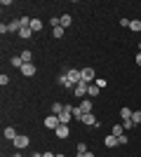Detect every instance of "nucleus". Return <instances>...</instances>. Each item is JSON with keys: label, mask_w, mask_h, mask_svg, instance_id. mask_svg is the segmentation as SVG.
Masks as SVG:
<instances>
[{"label": "nucleus", "mask_w": 141, "mask_h": 157, "mask_svg": "<svg viewBox=\"0 0 141 157\" xmlns=\"http://www.w3.org/2000/svg\"><path fill=\"white\" fill-rule=\"evenodd\" d=\"M59 124H61V122H59V115H47V117H45V127H47V129L54 131Z\"/></svg>", "instance_id": "20e7f679"}, {"label": "nucleus", "mask_w": 141, "mask_h": 157, "mask_svg": "<svg viewBox=\"0 0 141 157\" xmlns=\"http://www.w3.org/2000/svg\"><path fill=\"white\" fill-rule=\"evenodd\" d=\"M61 28H68L71 26V24H73V17H71V14H61Z\"/></svg>", "instance_id": "1a4fd4ad"}, {"label": "nucleus", "mask_w": 141, "mask_h": 157, "mask_svg": "<svg viewBox=\"0 0 141 157\" xmlns=\"http://www.w3.org/2000/svg\"><path fill=\"white\" fill-rule=\"evenodd\" d=\"M17 136H19V134H17L14 127H5V138H7V141H14Z\"/></svg>", "instance_id": "6e6552de"}, {"label": "nucleus", "mask_w": 141, "mask_h": 157, "mask_svg": "<svg viewBox=\"0 0 141 157\" xmlns=\"http://www.w3.org/2000/svg\"><path fill=\"white\" fill-rule=\"evenodd\" d=\"M104 143H106V148H115V145H118V136H113V134H111V136L104 138Z\"/></svg>", "instance_id": "9b49d317"}, {"label": "nucleus", "mask_w": 141, "mask_h": 157, "mask_svg": "<svg viewBox=\"0 0 141 157\" xmlns=\"http://www.w3.org/2000/svg\"><path fill=\"white\" fill-rule=\"evenodd\" d=\"M19 71H21V75H24V78H33L35 73H38V68H35V63H24Z\"/></svg>", "instance_id": "f257e3e1"}, {"label": "nucleus", "mask_w": 141, "mask_h": 157, "mask_svg": "<svg viewBox=\"0 0 141 157\" xmlns=\"http://www.w3.org/2000/svg\"><path fill=\"white\" fill-rule=\"evenodd\" d=\"M54 134H57V138H66L68 134H71V129H68V124H59L54 129Z\"/></svg>", "instance_id": "0eeeda50"}, {"label": "nucleus", "mask_w": 141, "mask_h": 157, "mask_svg": "<svg viewBox=\"0 0 141 157\" xmlns=\"http://www.w3.org/2000/svg\"><path fill=\"white\" fill-rule=\"evenodd\" d=\"M82 122H85V124H89V127H94V124H96V117H94L92 113H85V117H82Z\"/></svg>", "instance_id": "4468645a"}, {"label": "nucleus", "mask_w": 141, "mask_h": 157, "mask_svg": "<svg viewBox=\"0 0 141 157\" xmlns=\"http://www.w3.org/2000/svg\"><path fill=\"white\" fill-rule=\"evenodd\" d=\"M80 75H82L85 82H94V80H96V78H94V68H89V66H87V68H82Z\"/></svg>", "instance_id": "39448f33"}, {"label": "nucleus", "mask_w": 141, "mask_h": 157, "mask_svg": "<svg viewBox=\"0 0 141 157\" xmlns=\"http://www.w3.org/2000/svg\"><path fill=\"white\" fill-rule=\"evenodd\" d=\"M94 85L99 87V89H104V87H106L108 82H106V80H104V78H96V80H94Z\"/></svg>", "instance_id": "bb28decb"}, {"label": "nucleus", "mask_w": 141, "mask_h": 157, "mask_svg": "<svg viewBox=\"0 0 141 157\" xmlns=\"http://www.w3.org/2000/svg\"><path fill=\"white\" fill-rule=\"evenodd\" d=\"M12 157H21V155H19V152H17V155H12Z\"/></svg>", "instance_id": "c9c22d12"}, {"label": "nucleus", "mask_w": 141, "mask_h": 157, "mask_svg": "<svg viewBox=\"0 0 141 157\" xmlns=\"http://www.w3.org/2000/svg\"><path fill=\"white\" fill-rule=\"evenodd\" d=\"M12 143H14V148H17V150H24V148H28V143H31V141H28V136H24V134H19V136L14 138Z\"/></svg>", "instance_id": "f03ea898"}, {"label": "nucleus", "mask_w": 141, "mask_h": 157, "mask_svg": "<svg viewBox=\"0 0 141 157\" xmlns=\"http://www.w3.org/2000/svg\"><path fill=\"white\" fill-rule=\"evenodd\" d=\"M57 157H66V155H57Z\"/></svg>", "instance_id": "e433bc0d"}, {"label": "nucleus", "mask_w": 141, "mask_h": 157, "mask_svg": "<svg viewBox=\"0 0 141 157\" xmlns=\"http://www.w3.org/2000/svg\"><path fill=\"white\" fill-rule=\"evenodd\" d=\"M127 141H129V138H127V136H125V134H122V136H120V138H118V143H120V145H125V143H127Z\"/></svg>", "instance_id": "c756f323"}, {"label": "nucleus", "mask_w": 141, "mask_h": 157, "mask_svg": "<svg viewBox=\"0 0 141 157\" xmlns=\"http://www.w3.org/2000/svg\"><path fill=\"white\" fill-rule=\"evenodd\" d=\"M87 89H89V82H85V80L78 82V85H75V96H78V98L87 96Z\"/></svg>", "instance_id": "7ed1b4c3"}, {"label": "nucleus", "mask_w": 141, "mask_h": 157, "mask_svg": "<svg viewBox=\"0 0 141 157\" xmlns=\"http://www.w3.org/2000/svg\"><path fill=\"white\" fill-rule=\"evenodd\" d=\"M139 52H141V42H139Z\"/></svg>", "instance_id": "4c0bfd02"}, {"label": "nucleus", "mask_w": 141, "mask_h": 157, "mask_svg": "<svg viewBox=\"0 0 141 157\" xmlns=\"http://www.w3.org/2000/svg\"><path fill=\"white\" fill-rule=\"evenodd\" d=\"M66 75H68V80H71V85H78V82H82L80 71H66Z\"/></svg>", "instance_id": "423d86ee"}, {"label": "nucleus", "mask_w": 141, "mask_h": 157, "mask_svg": "<svg viewBox=\"0 0 141 157\" xmlns=\"http://www.w3.org/2000/svg\"><path fill=\"white\" fill-rule=\"evenodd\" d=\"M111 134H113V136H118V138H120L122 134H125V127H122V124H113V129H111Z\"/></svg>", "instance_id": "2eb2a0df"}, {"label": "nucleus", "mask_w": 141, "mask_h": 157, "mask_svg": "<svg viewBox=\"0 0 141 157\" xmlns=\"http://www.w3.org/2000/svg\"><path fill=\"white\" fill-rule=\"evenodd\" d=\"M80 110H82V113H92V98L80 101Z\"/></svg>", "instance_id": "9d476101"}, {"label": "nucleus", "mask_w": 141, "mask_h": 157, "mask_svg": "<svg viewBox=\"0 0 141 157\" xmlns=\"http://www.w3.org/2000/svg\"><path fill=\"white\" fill-rule=\"evenodd\" d=\"M10 63H12L14 68H21V66H24V59H21V56H12V61H10Z\"/></svg>", "instance_id": "5701e85b"}, {"label": "nucleus", "mask_w": 141, "mask_h": 157, "mask_svg": "<svg viewBox=\"0 0 141 157\" xmlns=\"http://www.w3.org/2000/svg\"><path fill=\"white\" fill-rule=\"evenodd\" d=\"M59 82H61V87H66V89H71V87H73V85H71V80H68V75H66V73H61V75H59Z\"/></svg>", "instance_id": "ddd939ff"}, {"label": "nucleus", "mask_w": 141, "mask_h": 157, "mask_svg": "<svg viewBox=\"0 0 141 157\" xmlns=\"http://www.w3.org/2000/svg\"><path fill=\"white\" fill-rule=\"evenodd\" d=\"M31 31H33V33L42 31V21L40 19H33V21H31Z\"/></svg>", "instance_id": "a211bd4d"}, {"label": "nucleus", "mask_w": 141, "mask_h": 157, "mask_svg": "<svg viewBox=\"0 0 141 157\" xmlns=\"http://www.w3.org/2000/svg\"><path fill=\"white\" fill-rule=\"evenodd\" d=\"M19 38H24V40L33 38V31H31V28H21V31H19Z\"/></svg>", "instance_id": "6ab92c4d"}, {"label": "nucleus", "mask_w": 141, "mask_h": 157, "mask_svg": "<svg viewBox=\"0 0 141 157\" xmlns=\"http://www.w3.org/2000/svg\"><path fill=\"white\" fill-rule=\"evenodd\" d=\"M42 157H57L54 152H42Z\"/></svg>", "instance_id": "473e14b6"}, {"label": "nucleus", "mask_w": 141, "mask_h": 157, "mask_svg": "<svg viewBox=\"0 0 141 157\" xmlns=\"http://www.w3.org/2000/svg\"><path fill=\"white\" fill-rule=\"evenodd\" d=\"M129 24H132V21H129V19H120V26H125V28H129Z\"/></svg>", "instance_id": "7c9ffc66"}, {"label": "nucleus", "mask_w": 141, "mask_h": 157, "mask_svg": "<svg viewBox=\"0 0 141 157\" xmlns=\"http://www.w3.org/2000/svg\"><path fill=\"white\" fill-rule=\"evenodd\" d=\"M19 56L24 59V63H31V61H33V52H31V49H24Z\"/></svg>", "instance_id": "f8f14e48"}, {"label": "nucleus", "mask_w": 141, "mask_h": 157, "mask_svg": "<svg viewBox=\"0 0 141 157\" xmlns=\"http://www.w3.org/2000/svg\"><path fill=\"white\" fill-rule=\"evenodd\" d=\"M64 113V103H52V115H61Z\"/></svg>", "instance_id": "aec40b11"}, {"label": "nucleus", "mask_w": 141, "mask_h": 157, "mask_svg": "<svg viewBox=\"0 0 141 157\" xmlns=\"http://www.w3.org/2000/svg\"><path fill=\"white\" fill-rule=\"evenodd\" d=\"M31 157H42V152H33V155H31Z\"/></svg>", "instance_id": "f704fd0d"}, {"label": "nucleus", "mask_w": 141, "mask_h": 157, "mask_svg": "<svg viewBox=\"0 0 141 157\" xmlns=\"http://www.w3.org/2000/svg\"><path fill=\"white\" fill-rule=\"evenodd\" d=\"M54 38H64V33H66V28H61V26H57V28H54Z\"/></svg>", "instance_id": "393cba45"}, {"label": "nucleus", "mask_w": 141, "mask_h": 157, "mask_svg": "<svg viewBox=\"0 0 141 157\" xmlns=\"http://www.w3.org/2000/svg\"><path fill=\"white\" fill-rule=\"evenodd\" d=\"M129 31L139 33V31H141V21H139V19H132V24H129Z\"/></svg>", "instance_id": "412c9836"}, {"label": "nucleus", "mask_w": 141, "mask_h": 157, "mask_svg": "<svg viewBox=\"0 0 141 157\" xmlns=\"http://www.w3.org/2000/svg\"><path fill=\"white\" fill-rule=\"evenodd\" d=\"M132 122H134V124H141V110H134V113H132Z\"/></svg>", "instance_id": "b1692460"}, {"label": "nucleus", "mask_w": 141, "mask_h": 157, "mask_svg": "<svg viewBox=\"0 0 141 157\" xmlns=\"http://www.w3.org/2000/svg\"><path fill=\"white\" fill-rule=\"evenodd\" d=\"M85 152H89V150H87V145H85V143H78V157H82Z\"/></svg>", "instance_id": "a878e982"}, {"label": "nucleus", "mask_w": 141, "mask_h": 157, "mask_svg": "<svg viewBox=\"0 0 141 157\" xmlns=\"http://www.w3.org/2000/svg\"><path fill=\"white\" fill-rule=\"evenodd\" d=\"M7 82H10V78H7V75H5V73H2V75H0V85H2V87H5V85H7Z\"/></svg>", "instance_id": "c85d7f7f"}, {"label": "nucleus", "mask_w": 141, "mask_h": 157, "mask_svg": "<svg viewBox=\"0 0 141 157\" xmlns=\"http://www.w3.org/2000/svg\"><path fill=\"white\" fill-rule=\"evenodd\" d=\"M82 157H96V155H94V152H85Z\"/></svg>", "instance_id": "72a5a7b5"}, {"label": "nucleus", "mask_w": 141, "mask_h": 157, "mask_svg": "<svg viewBox=\"0 0 141 157\" xmlns=\"http://www.w3.org/2000/svg\"><path fill=\"white\" fill-rule=\"evenodd\" d=\"M82 117H85V113L80 110V105H73V120H80L82 122Z\"/></svg>", "instance_id": "f3484780"}, {"label": "nucleus", "mask_w": 141, "mask_h": 157, "mask_svg": "<svg viewBox=\"0 0 141 157\" xmlns=\"http://www.w3.org/2000/svg\"><path fill=\"white\" fill-rule=\"evenodd\" d=\"M99 96V87L96 85H89V89H87V98H96Z\"/></svg>", "instance_id": "dca6fc26"}, {"label": "nucleus", "mask_w": 141, "mask_h": 157, "mask_svg": "<svg viewBox=\"0 0 141 157\" xmlns=\"http://www.w3.org/2000/svg\"><path fill=\"white\" fill-rule=\"evenodd\" d=\"M132 113H134V110H129V108H122V110H120V117H122V120H132Z\"/></svg>", "instance_id": "4be33fe9"}, {"label": "nucleus", "mask_w": 141, "mask_h": 157, "mask_svg": "<svg viewBox=\"0 0 141 157\" xmlns=\"http://www.w3.org/2000/svg\"><path fill=\"white\" fill-rule=\"evenodd\" d=\"M122 127H125V129H132V127H134V122H132V120H122Z\"/></svg>", "instance_id": "cd10ccee"}, {"label": "nucleus", "mask_w": 141, "mask_h": 157, "mask_svg": "<svg viewBox=\"0 0 141 157\" xmlns=\"http://www.w3.org/2000/svg\"><path fill=\"white\" fill-rule=\"evenodd\" d=\"M136 66H141V52H136Z\"/></svg>", "instance_id": "2f4dec72"}]
</instances>
